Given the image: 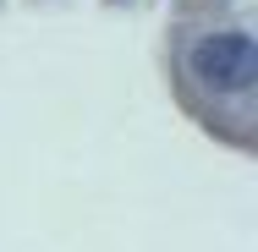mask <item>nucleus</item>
Instances as JSON below:
<instances>
[{
    "instance_id": "f257e3e1",
    "label": "nucleus",
    "mask_w": 258,
    "mask_h": 252,
    "mask_svg": "<svg viewBox=\"0 0 258 252\" xmlns=\"http://www.w3.org/2000/svg\"><path fill=\"white\" fill-rule=\"evenodd\" d=\"M187 66L214 94H247L258 82V44L247 33H214V39H198L192 44Z\"/></svg>"
}]
</instances>
